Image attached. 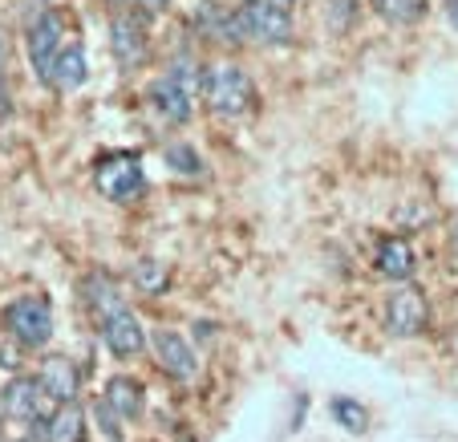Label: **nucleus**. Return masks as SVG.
Masks as SVG:
<instances>
[{
  "label": "nucleus",
  "mask_w": 458,
  "mask_h": 442,
  "mask_svg": "<svg viewBox=\"0 0 458 442\" xmlns=\"http://www.w3.org/2000/svg\"><path fill=\"white\" fill-rule=\"evenodd\" d=\"M219 41L259 45V49H284L293 45V17L276 0H243L240 9L227 13V25Z\"/></svg>",
  "instance_id": "nucleus-1"
},
{
  "label": "nucleus",
  "mask_w": 458,
  "mask_h": 442,
  "mask_svg": "<svg viewBox=\"0 0 458 442\" xmlns=\"http://www.w3.org/2000/svg\"><path fill=\"white\" fill-rule=\"evenodd\" d=\"M199 86H203V73L195 70L191 61H174L171 70L158 73L147 86V102L163 122L182 126V122H191V114H195V94H199Z\"/></svg>",
  "instance_id": "nucleus-2"
},
{
  "label": "nucleus",
  "mask_w": 458,
  "mask_h": 442,
  "mask_svg": "<svg viewBox=\"0 0 458 442\" xmlns=\"http://www.w3.org/2000/svg\"><path fill=\"white\" fill-rule=\"evenodd\" d=\"M203 102L216 118H243L256 102V86H251L248 70L235 61H216L203 70Z\"/></svg>",
  "instance_id": "nucleus-3"
},
{
  "label": "nucleus",
  "mask_w": 458,
  "mask_h": 442,
  "mask_svg": "<svg viewBox=\"0 0 458 442\" xmlns=\"http://www.w3.org/2000/svg\"><path fill=\"white\" fill-rule=\"evenodd\" d=\"M0 325L21 349H45L53 341V304L41 293H25L4 304Z\"/></svg>",
  "instance_id": "nucleus-4"
},
{
  "label": "nucleus",
  "mask_w": 458,
  "mask_h": 442,
  "mask_svg": "<svg viewBox=\"0 0 458 442\" xmlns=\"http://www.w3.org/2000/svg\"><path fill=\"white\" fill-rule=\"evenodd\" d=\"M94 183H98V191H102L106 200L130 203L134 195H142V187H147V174H142L139 155H130V150H110V155L98 158Z\"/></svg>",
  "instance_id": "nucleus-5"
},
{
  "label": "nucleus",
  "mask_w": 458,
  "mask_h": 442,
  "mask_svg": "<svg viewBox=\"0 0 458 442\" xmlns=\"http://www.w3.org/2000/svg\"><path fill=\"white\" fill-rule=\"evenodd\" d=\"M65 17L61 13H53V9H45L41 17L29 25V33H25V53H29V65H33V73L41 81H49V73H53V65H57V57H61V49H65Z\"/></svg>",
  "instance_id": "nucleus-6"
},
{
  "label": "nucleus",
  "mask_w": 458,
  "mask_h": 442,
  "mask_svg": "<svg viewBox=\"0 0 458 442\" xmlns=\"http://www.w3.org/2000/svg\"><path fill=\"white\" fill-rule=\"evenodd\" d=\"M0 410L13 422H29V426H45L49 414L57 410V402L45 394V386L37 378H13L4 390H0Z\"/></svg>",
  "instance_id": "nucleus-7"
},
{
  "label": "nucleus",
  "mask_w": 458,
  "mask_h": 442,
  "mask_svg": "<svg viewBox=\"0 0 458 442\" xmlns=\"http://www.w3.org/2000/svg\"><path fill=\"white\" fill-rule=\"evenodd\" d=\"M147 49H150V37H147V21L139 13H114L110 17V53L118 61L122 70H139L147 61Z\"/></svg>",
  "instance_id": "nucleus-8"
},
{
  "label": "nucleus",
  "mask_w": 458,
  "mask_h": 442,
  "mask_svg": "<svg viewBox=\"0 0 458 442\" xmlns=\"http://www.w3.org/2000/svg\"><path fill=\"white\" fill-rule=\"evenodd\" d=\"M426 296L414 285H398L386 296V329L389 337H418L426 329Z\"/></svg>",
  "instance_id": "nucleus-9"
},
{
  "label": "nucleus",
  "mask_w": 458,
  "mask_h": 442,
  "mask_svg": "<svg viewBox=\"0 0 458 442\" xmlns=\"http://www.w3.org/2000/svg\"><path fill=\"white\" fill-rule=\"evenodd\" d=\"M150 345H155L158 370H163L166 378H174V382H195V378H199V353L191 349L187 337H179L174 329H155Z\"/></svg>",
  "instance_id": "nucleus-10"
},
{
  "label": "nucleus",
  "mask_w": 458,
  "mask_h": 442,
  "mask_svg": "<svg viewBox=\"0 0 458 442\" xmlns=\"http://www.w3.org/2000/svg\"><path fill=\"white\" fill-rule=\"evenodd\" d=\"M98 333H102L106 349H110L114 357H122V361H130V357H139L142 349H147V329H142V321L130 309L106 317V321L98 325Z\"/></svg>",
  "instance_id": "nucleus-11"
},
{
  "label": "nucleus",
  "mask_w": 458,
  "mask_h": 442,
  "mask_svg": "<svg viewBox=\"0 0 458 442\" xmlns=\"http://www.w3.org/2000/svg\"><path fill=\"white\" fill-rule=\"evenodd\" d=\"M37 382L45 386V394H49L57 406H70V402H78V390H81V370L78 361H70V357H45L41 370H37Z\"/></svg>",
  "instance_id": "nucleus-12"
},
{
  "label": "nucleus",
  "mask_w": 458,
  "mask_h": 442,
  "mask_svg": "<svg viewBox=\"0 0 458 442\" xmlns=\"http://www.w3.org/2000/svg\"><path fill=\"white\" fill-rule=\"evenodd\" d=\"M81 296H86L89 312L98 317V325H102L106 317H114V312L126 309V296H122L118 280H114L110 272H89V276L81 280Z\"/></svg>",
  "instance_id": "nucleus-13"
},
{
  "label": "nucleus",
  "mask_w": 458,
  "mask_h": 442,
  "mask_svg": "<svg viewBox=\"0 0 458 442\" xmlns=\"http://www.w3.org/2000/svg\"><path fill=\"white\" fill-rule=\"evenodd\" d=\"M373 264H377V272L389 276V280H410L414 268H418V256H414V248H410L406 235H386V240L377 243Z\"/></svg>",
  "instance_id": "nucleus-14"
},
{
  "label": "nucleus",
  "mask_w": 458,
  "mask_h": 442,
  "mask_svg": "<svg viewBox=\"0 0 458 442\" xmlns=\"http://www.w3.org/2000/svg\"><path fill=\"white\" fill-rule=\"evenodd\" d=\"M102 398H106V406L122 418V422L139 418L142 406H147V390H142V382H139V378H130V373H114L110 382H106Z\"/></svg>",
  "instance_id": "nucleus-15"
},
{
  "label": "nucleus",
  "mask_w": 458,
  "mask_h": 442,
  "mask_svg": "<svg viewBox=\"0 0 458 442\" xmlns=\"http://www.w3.org/2000/svg\"><path fill=\"white\" fill-rule=\"evenodd\" d=\"M89 78V61H86V49H81L78 41H70L65 49H61L57 65H53L49 73V86L57 89V94H73V89H81Z\"/></svg>",
  "instance_id": "nucleus-16"
},
{
  "label": "nucleus",
  "mask_w": 458,
  "mask_h": 442,
  "mask_svg": "<svg viewBox=\"0 0 458 442\" xmlns=\"http://www.w3.org/2000/svg\"><path fill=\"white\" fill-rule=\"evenodd\" d=\"M45 442H86V414H81L78 402L70 406H57L49 414V422L41 426Z\"/></svg>",
  "instance_id": "nucleus-17"
},
{
  "label": "nucleus",
  "mask_w": 458,
  "mask_h": 442,
  "mask_svg": "<svg viewBox=\"0 0 458 442\" xmlns=\"http://www.w3.org/2000/svg\"><path fill=\"white\" fill-rule=\"evenodd\" d=\"M426 4L430 0H373V13L389 25H414V21H422Z\"/></svg>",
  "instance_id": "nucleus-18"
},
{
  "label": "nucleus",
  "mask_w": 458,
  "mask_h": 442,
  "mask_svg": "<svg viewBox=\"0 0 458 442\" xmlns=\"http://www.w3.org/2000/svg\"><path fill=\"white\" fill-rule=\"evenodd\" d=\"M329 414H333V422L345 426L349 434H365V430H369V410H365L357 398H333L329 402Z\"/></svg>",
  "instance_id": "nucleus-19"
},
{
  "label": "nucleus",
  "mask_w": 458,
  "mask_h": 442,
  "mask_svg": "<svg viewBox=\"0 0 458 442\" xmlns=\"http://www.w3.org/2000/svg\"><path fill=\"white\" fill-rule=\"evenodd\" d=\"M166 280H171V272H166V264L155 260V256H142V260L134 264V288H142V293H163Z\"/></svg>",
  "instance_id": "nucleus-20"
},
{
  "label": "nucleus",
  "mask_w": 458,
  "mask_h": 442,
  "mask_svg": "<svg viewBox=\"0 0 458 442\" xmlns=\"http://www.w3.org/2000/svg\"><path fill=\"white\" fill-rule=\"evenodd\" d=\"M163 155H166V163H171L179 174H191V179H195V174H203V158L195 155V150H191L187 142H171V147H166Z\"/></svg>",
  "instance_id": "nucleus-21"
},
{
  "label": "nucleus",
  "mask_w": 458,
  "mask_h": 442,
  "mask_svg": "<svg viewBox=\"0 0 458 442\" xmlns=\"http://www.w3.org/2000/svg\"><path fill=\"white\" fill-rule=\"evenodd\" d=\"M94 414H98V422H102V430H106V434H110V438H114V442H122V426H118V422H122V418H118V414H114V410H110V406H106V398H98V402H94Z\"/></svg>",
  "instance_id": "nucleus-22"
},
{
  "label": "nucleus",
  "mask_w": 458,
  "mask_h": 442,
  "mask_svg": "<svg viewBox=\"0 0 458 442\" xmlns=\"http://www.w3.org/2000/svg\"><path fill=\"white\" fill-rule=\"evenodd\" d=\"M4 70H9V33L0 25V81H4Z\"/></svg>",
  "instance_id": "nucleus-23"
},
{
  "label": "nucleus",
  "mask_w": 458,
  "mask_h": 442,
  "mask_svg": "<svg viewBox=\"0 0 458 442\" xmlns=\"http://www.w3.org/2000/svg\"><path fill=\"white\" fill-rule=\"evenodd\" d=\"M122 4H139V9H147V13H163L171 0H122Z\"/></svg>",
  "instance_id": "nucleus-24"
},
{
  "label": "nucleus",
  "mask_w": 458,
  "mask_h": 442,
  "mask_svg": "<svg viewBox=\"0 0 458 442\" xmlns=\"http://www.w3.org/2000/svg\"><path fill=\"white\" fill-rule=\"evenodd\" d=\"M450 21L458 25V0H450Z\"/></svg>",
  "instance_id": "nucleus-25"
},
{
  "label": "nucleus",
  "mask_w": 458,
  "mask_h": 442,
  "mask_svg": "<svg viewBox=\"0 0 458 442\" xmlns=\"http://www.w3.org/2000/svg\"><path fill=\"white\" fill-rule=\"evenodd\" d=\"M450 227H454V232H450V240H454V248H458V216H454V224H450Z\"/></svg>",
  "instance_id": "nucleus-26"
},
{
  "label": "nucleus",
  "mask_w": 458,
  "mask_h": 442,
  "mask_svg": "<svg viewBox=\"0 0 458 442\" xmlns=\"http://www.w3.org/2000/svg\"><path fill=\"white\" fill-rule=\"evenodd\" d=\"M9 442H37V438H33V434H25V438H9Z\"/></svg>",
  "instance_id": "nucleus-27"
},
{
  "label": "nucleus",
  "mask_w": 458,
  "mask_h": 442,
  "mask_svg": "<svg viewBox=\"0 0 458 442\" xmlns=\"http://www.w3.org/2000/svg\"><path fill=\"white\" fill-rule=\"evenodd\" d=\"M0 418H4V410H0Z\"/></svg>",
  "instance_id": "nucleus-28"
}]
</instances>
